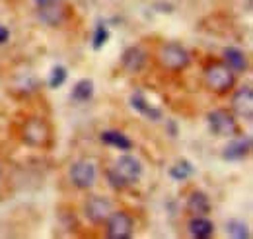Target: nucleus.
<instances>
[{
	"instance_id": "obj_15",
	"label": "nucleus",
	"mask_w": 253,
	"mask_h": 239,
	"mask_svg": "<svg viewBox=\"0 0 253 239\" xmlns=\"http://www.w3.org/2000/svg\"><path fill=\"white\" fill-rule=\"evenodd\" d=\"M187 208L195 216H205V214L211 212V200H209V197L205 193L195 191L189 197V200H187Z\"/></svg>"
},
{
	"instance_id": "obj_23",
	"label": "nucleus",
	"mask_w": 253,
	"mask_h": 239,
	"mask_svg": "<svg viewBox=\"0 0 253 239\" xmlns=\"http://www.w3.org/2000/svg\"><path fill=\"white\" fill-rule=\"evenodd\" d=\"M107 179H109V183H111V187L113 189H125V187H128V183H126L115 169H111V171H107Z\"/></svg>"
},
{
	"instance_id": "obj_25",
	"label": "nucleus",
	"mask_w": 253,
	"mask_h": 239,
	"mask_svg": "<svg viewBox=\"0 0 253 239\" xmlns=\"http://www.w3.org/2000/svg\"><path fill=\"white\" fill-rule=\"evenodd\" d=\"M35 2H37V4L41 6V4H47V2H51V0H35Z\"/></svg>"
},
{
	"instance_id": "obj_9",
	"label": "nucleus",
	"mask_w": 253,
	"mask_h": 239,
	"mask_svg": "<svg viewBox=\"0 0 253 239\" xmlns=\"http://www.w3.org/2000/svg\"><path fill=\"white\" fill-rule=\"evenodd\" d=\"M111 214V202L107 199H101V197H92L88 202H86V216L90 222L94 224H101L109 218Z\"/></svg>"
},
{
	"instance_id": "obj_5",
	"label": "nucleus",
	"mask_w": 253,
	"mask_h": 239,
	"mask_svg": "<svg viewBox=\"0 0 253 239\" xmlns=\"http://www.w3.org/2000/svg\"><path fill=\"white\" fill-rule=\"evenodd\" d=\"M209 124L216 136H234L238 132V124H236L234 117L224 109H216V111L209 113Z\"/></svg>"
},
{
	"instance_id": "obj_19",
	"label": "nucleus",
	"mask_w": 253,
	"mask_h": 239,
	"mask_svg": "<svg viewBox=\"0 0 253 239\" xmlns=\"http://www.w3.org/2000/svg\"><path fill=\"white\" fill-rule=\"evenodd\" d=\"M226 230L232 238H238V239H248L250 238V232H248V226L240 220H230L226 224Z\"/></svg>"
},
{
	"instance_id": "obj_24",
	"label": "nucleus",
	"mask_w": 253,
	"mask_h": 239,
	"mask_svg": "<svg viewBox=\"0 0 253 239\" xmlns=\"http://www.w3.org/2000/svg\"><path fill=\"white\" fill-rule=\"evenodd\" d=\"M8 37H10V31L6 30L4 26H0V45H2V43H6V41H8Z\"/></svg>"
},
{
	"instance_id": "obj_22",
	"label": "nucleus",
	"mask_w": 253,
	"mask_h": 239,
	"mask_svg": "<svg viewBox=\"0 0 253 239\" xmlns=\"http://www.w3.org/2000/svg\"><path fill=\"white\" fill-rule=\"evenodd\" d=\"M64 80H66V68L64 66H55L51 70V78H49V86L51 88H59L63 86Z\"/></svg>"
},
{
	"instance_id": "obj_13",
	"label": "nucleus",
	"mask_w": 253,
	"mask_h": 239,
	"mask_svg": "<svg viewBox=\"0 0 253 239\" xmlns=\"http://www.w3.org/2000/svg\"><path fill=\"white\" fill-rule=\"evenodd\" d=\"M189 232L193 238L197 239H207L214 234V224L203 216H195L189 222Z\"/></svg>"
},
{
	"instance_id": "obj_7",
	"label": "nucleus",
	"mask_w": 253,
	"mask_h": 239,
	"mask_svg": "<svg viewBox=\"0 0 253 239\" xmlns=\"http://www.w3.org/2000/svg\"><path fill=\"white\" fill-rule=\"evenodd\" d=\"M70 177H72V183L78 187V189H88L92 187L95 181V167L94 163L82 159V161H76L70 169Z\"/></svg>"
},
{
	"instance_id": "obj_26",
	"label": "nucleus",
	"mask_w": 253,
	"mask_h": 239,
	"mask_svg": "<svg viewBox=\"0 0 253 239\" xmlns=\"http://www.w3.org/2000/svg\"><path fill=\"white\" fill-rule=\"evenodd\" d=\"M0 177H2V165H0Z\"/></svg>"
},
{
	"instance_id": "obj_6",
	"label": "nucleus",
	"mask_w": 253,
	"mask_h": 239,
	"mask_svg": "<svg viewBox=\"0 0 253 239\" xmlns=\"http://www.w3.org/2000/svg\"><path fill=\"white\" fill-rule=\"evenodd\" d=\"M232 109L242 119H253V91L250 86H244L232 95Z\"/></svg>"
},
{
	"instance_id": "obj_4",
	"label": "nucleus",
	"mask_w": 253,
	"mask_h": 239,
	"mask_svg": "<svg viewBox=\"0 0 253 239\" xmlns=\"http://www.w3.org/2000/svg\"><path fill=\"white\" fill-rule=\"evenodd\" d=\"M105 222L111 239H128L132 236V218L126 212H111Z\"/></svg>"
},
{
	"instance_id": "obj_12",
	"label": "nucleus",
	"mask_w": 253,
	"mask_h": 239,
	"mask_svg": "<svg viewBox=\"0 0 253 239\" xmlns=\"http://www.w3.org/2000/svg\"><path fill=\"white\" fill-rule=\"evenodd\" d=\"M250 150H252V140H250L248 136H244V138L232 140V142L226 146L224 158H226V159H242V158H246V156L250 154Z\"/></svg>"
},
{
	"instance_id": "obj_2",
	"label": "nucleus",
	"mask_w": 253,
	"mask_h": 239,
	"mask_svg": "<svg viewBox=\"0 0 253 239\" xmlns=\"http://www.w3.org/2000/svg\"><path fill=\"white\" fill-rule=\"evenodd\" d=\"M160 62L171 70H181L189 64V53L177 43H168L160 49Z\"/></svg>"
},
{
	"instance_id": "obj_21",
	"label": "nucleus",
	"mask_w": 253,
	"mask_h": 239,
	"mask_svg": "<svg viewBox=\"0 0 253 239\" xmlns=\"http://www.w3.org/2000/svg\"><path fill=\"white\" fill-rule=\"evenodd\" d=\"M107 39H109V31H107V28H105L103 24H99V26L95 28L94 39H92V45H94L95 51H99V49L107 43Z\"/></svg>"
},
{
	"instance_id": "obj_14",
	"label": "nucleus",
	"mask_w": 253,
	"mask_h": 239,
	"mask_svg": "<svg viewBox=\"0 0 253 239\" xmlns=\"http://www.w3.org/2000/svg\"><path fill=\"white\" fill-rule=\"evenodd\" d=\"M224 60H226V66L234 72H242L248 68V59H246L244 51H240L236 47H228L224 51Z\"/></svg>"
},
{
	"instance_id": "obj_1",
	"label": "nucleus",
	"mask_w": 253,
	"mask_h": 239,
	"mask_svg": "<svg viewBox=\"0 0 253 239\" xmlns=\"http://www.w3.org/2000/svg\"><path fill=\"white\" fill-rule=\"evenodd\" d=\"M205 80H207V86L212 91L224 93V91L234 88V84H236V74H234V70H230L226 64H212V66L207 68Z\"/></svg>"
},
{
	"instance_id": "obj_17",
	"label": "nucleus",
	"mask_w": 253,
	"mask_h": 239,
	"mask_svg": "<svg viewBox=\"0 0 253 239\" xmlns=\"http://www.w3.org/2000/svg\"><path fill=\"white\" fill-rule=\"evenodd\" d=\"M39 18H41L43 22H47L49 26H57V24L63 22V8L57 6V4H51V2L41 4V14H39Z\"/></svg>"
},
{
	"instance_id": "obj_3",
	"label": "nucleus",
	"mask_w": 253,
	"mask_h": 239,
	"mask_svg": "<svg viewBox=\"0 0 253 239\" xmlns=\"http://www.w3.org/2000/svg\"><path fill=\"white\" fill-rule=\"evenodd\" d=\"M51 140V130L43 119H30L24 126V142L30 146H47Z\"/></svg>"
},
{
	"instance_id": "obj_8",
	"label": "nucleus",
	"mask_w": 253,
	"mask_h": 239,
	"mask_svg": "<svg viewBox=\"0 0 253 239\" xmlns=\"http://www.w3.org/2000/svg\"><path fill=\"white\" fill-rule=\"evenodd\" d=\"M113 169H115L128 185L134 183V181H138L140 175H142V163H140L136 158H132V156H121V158L117 159V163H115Z\"/></svg>"
},
{
	"instance_id": "obj_16",
	"label": "nucleus",
	"mask_w": 253,
	"mask_h": 239,
	"mask_svg": "<svg viewBox=\"0 0 253 239\" xmlns=\"http://www.w3.org/2000/svg\"><path fill=\"white\" fill-rule=\"evenodd\" d=\"M99 138H101L103 144H109L113 148H119L121 152H128V150L132 148V142L126 138L123 132H117V130H105V132H101Z\"/></svg>"
},
{
	"instance_id": "obj_11",
	"label": "nucleus",
	"mask_w": 253,
	"mask_h": 239,
	"mask_svg": "<svg viewBox=\"0 0 253 239\" xmlns=\"http://www.w3.org/2000/svg\"><path fill=\"white\" fill-rule=\"evenodd\" d=\"M130 105H132L138 113H142L144 117H148L150 120L162 119V111L156 109V107H152V105H148V101L144 99V95H142L140 91H134V93L130 95Z\"/></svg>"
},
{
	"instance_id": "obj_20",
	"label": "nucleus",
	"mask_w": 253,
	"mask_h": 239,
	"mask_svg": "<svg viewBox=\"0 0 253 239\" xmlns=\"http://www.w3.org/2000/svg\"><path fill=\"white\" fill-rule=\"evenodd\" d=\"M191 173H193V165H191L189 161H185V159H183V161H179V163H175V165L169 169V175L177 181L187 179Z\"/></svg>"
},
{
	"instance_id": "obj_10",
	"label": "nucleus",
	"mask_w": 253,
	"mask_h": 239,
	"mask_svg": "<svg viewBox=\"0 0 253 239\" xmlns=\"http://www.w3.org/2000/svg\"><path fill=\"white\" fill-rule=\"evenodd\" d=\"M146 59H148V55L144 53V49H140V47H128L125 53H123V57H121V62H123V68L125 70L134 74V72H140L144 68Z\"/></svg>"
},
{
	"instance_id": "obj_18",
	"label": "nucleus",
	"mask_w": 253,
	"mask_h": 239,
	"mask_svg": "<svg viewBox=\"0 0 253 239\" xmlns=\"http://www.w3.org/2000/svg\"><path fill=\"white\" fill-rule=\"evenodd\" d=\"M92 95H94V82L88 78L80 80L72 90V97L76 101H88V99H92Z\"/></svg>"
}]
</instances>
